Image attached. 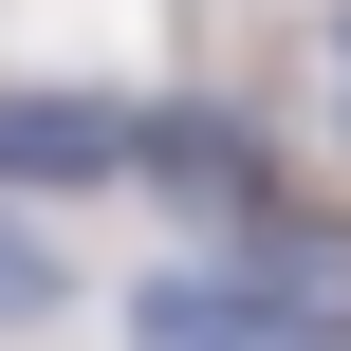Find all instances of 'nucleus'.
<instances>
[{"label":"nucleus","instance_id":"nucleus-1","mask_svg":"<svg viewBox=\"0 0 351 351\" xmlns=\"http://www.w3.org/2000/svg\"><path fill=\"white\" fill-rule=\"evenodd\" d=\"M130 351H351V241L241 222L222 259H167L130 296Z\"/></svg>","mask_w":351,"mask_h":351},{"label":"nucleus","instance_id":"nucleus-2","mask_svg":"<svg viewBox=\"0 0 351 351\" xmlns=\"http://www.w3.org/2000/svg\"><path fill=\"white\" fill-rule=\"evenodd\" d=\"M130 167H148V93H0V204L130 185Z\"/></svg>","mask_w":351,"mask_h":351},{"label":"nucleus","instance_id":"nucleus-3","mask_svg":"<svg viewBox=\"0 0 351 351\" xmlns=\"http://www.w3.org/2000/svg\"><path fill=\"white\" fill-rule=\"evenodd\" d=\"M130 185H148V204H185V222H222V241H241V222H278V148H259L241 111H204V93H167V111H148V167H130Z\"/></svg>","mask_w":351,"mask_h":351},{"label":"nucleus","instance_id":"nucleus-4","mask_svg":"<svg viewBox=\"0 0 351 351\" xmlns=\"http://www.w3.org/2000/svg\"><path fill=\"white\" fill-rule=\"evenodd\" d=\"M37 315H74V259L37 222H0V333H37Z\"/></svg>","mask_w":351,"mask_h":351},{"label":"nucleus","instance_id":"nucleus-5","mask_svg":"<svg viewBox=\"0 0 351 351\" xmlns=\"http://www.w3.org/2000/svg\"><path fill=\"white\" fill-rule=\"evenodd\" d=\"M333 111H351V0H333Z\"/></svg>","mask_w":351,"mask_h":351}]
</instances>
